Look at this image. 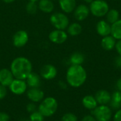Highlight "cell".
I'll return each mask as SVG.
<instances>
[{
	"instance_id": "9a60e30c",
	"label": "cell",
	"mask_w": 121,
	"mask_h": 121,
	"mask_svg": "<svg viewBox=\"0 0 121 121\" xmlns=\"http://www.w3.org/2000/svg\"><path fill=\"white\" fill-rule=\"evenodd\" d=\"M94 97L99 105H108L111 102V94L106 90L101 89L96 93Z\"/></svg>"
},
{
	"instance_id": "e575fe53",
	"label": "cell",
	"mask_w": 121,
	"mask_h": 121,
	"mask_svg": "<svg viewBox=\"0 0 121 121\" xmlns=\"http://www.w3.org/2000/svg\"><path fill=\"white\" fill-rule=\"evenodd\" d=\"M82 121H96V120L92 115H86L82 118Z\"/></svg>"
},
{
	"instance_id": "ac0fdd59",
	"label": "cell",
	"mask_w": 121,
	"mask_h": 121,
	"mask_svg": "<svg viewBox=\"0 0 121 121\" xmlns=\"http://www.w3.org/2000/svg\"><path fill=\"white\" fill-rule=\"evenodd\" d=\"M116 40L111 35L103 37L101 42L102 48L106 51H110L114 49L116 47Z\"/></svg>"
},
{
	"instance_id": "d590c367",
	"label": "cell",
	"mask_w": 121,
	"mask_h": 121,
	"mask_svg": "<svg viewBox=\"0 0 121 121\" xmlns=\"http://www.w3.org/2000/svg\"><path fill=\"white\" fill-rule=\"evenodd\" d=\"M116 87H117L118 91L121 92V77L119 78L116 82Z\"/></svg>"
},
{
	"instance_id": "484cf974",
	"label": "cell",
	"mask_w": 121,
	"mask_h": 121,
	"mask_svg": "<svg viewBox=\"0 0 121 121\" xmlns=\"http://www.w3.org/2000/svg\"><path fill=\"white\" fill-rule=\"evenodd\" d=\"M26 10L27 11L28 13L29 14H35L37 13L38 10V4H36V2L35 1H29L26 6Z\"/></svg>"
},
{
	"instance_id": "277c9868",
	"label": "cell",
	"mask_w": 121,
	"mask_h": 121,
	"mask_svg": "<svg viewBox=\"0 0 121 121\" xmlns=\"http://www.w3.org/2000/svg\"><path fill=\"white\" fill-rule=\"evenodd\" d=\"M89 8L90 13L96 17L105 16L110 9L108 3L104 0H94Z\"/></svg>"
},
{
	"instance_id": "52a82bcc",
	"label": "cell",
	"mask_w": 121,
	"mask_h": 121,
	"mask_svg": "<svg viewBox=\"0 0 121 121\" xmlns=\"http://www.w3.org/2000/svg\"><path fill=\"white\" fill-rule=\"evenodd\" d=\"M28 40L29 36L28 33L26 30H20L14 33L12 38V43L16 48H20L25 46L28 42Z\"/></svg>"
},
{
	"instance_id": "5bb4252c",
	"label": "cell",
	"mask_w": 121,
	"mask_h": 121,
	"mask_svg": "<svg viewBox=\"0 0 121 121\" xmlns=\"http://www.w3.org/2000/svg\"><path fill=\"white\" fill-rule=\"evenodd\" d=\"M14 77L11 71L6 68L0 69V84L6 87H9L14 79Z\"/></svg>"
},
{
	"instance_id": "f35d334b",
	"label": "cell",
	"mask_w": 121,
	"mask_h": 121,
	"mask_svg": "<svg viewBox=\"0 0 121 121\" xmlns=\"http://www.w3.org/2000/svg\"><path fill=\"white\" fill-rule=\"evenodd\" d=\"M83 1H84V2H86V3H87V4H91L94 0H83Z\"/></svg>"
},
{
	"instance_id": "1f68e13d",
	"label": "cell",
	"mask_w": 121,
	"mask_h": 121,
	"mask_svg": "<svg viewBox=\"0 0 121 121\" xmlns=\"http://www.w3.org/2000/svg\"><path fill=\"white\" fill-rule=\"evenodd\" d=\"M114 65L117 68L121 69V56L118 55L117 56L114 60Z\"/></svg>"
},
{
	"instance_id": "cb8c5ba5",
	"label": "cell",
	"mask_w": 121,
	"mask_h": 121,
	"mask_svg": "<svg viewBox=\"0 0 121 121\" xmlns=\"http://www.w3.org/2000/svg\"><path fill=\"white\" fill-rule=\"evenodd\" d=\"M106 16V21L108 23H109L111 25H112L113 23H114L115 22H116L117 21H118L120 19L119 18H120L119 11L115 9H109L108 11L107 12Z\"/></svg>"
},
{
	"instance_id": "ffe728a7",
	"label": "cell",
	"mask_w": 121,
	"mask_h": 121,
	"mask_svg": "<svg viewBox=\"0 0 121 121\" xmlns=\"http://www.w3.org/2000/svg\"><path fill=\"white\" fill-rule=\"evenodd\" d=\"M82 105L83 106L90 111L94 110L95 108L97 107V106L99 105L95 97L94 96L91 95H86L85 96L82 101Z\"/></svg>"
},
{
	"instance_id": "7c38bea8",
	"label": "cell",
	"mask_w": 121,
	"mask_h": 121,
	"mask_svg": "<svg viewBox=\"0 0 121 121\" xmlns=\"http://www.w3.org/2000/svg\"><path fill=\"white\" fill-rule=\"evenodd\" d=\"M26 95L28 99L33 103L40 102L45 96L44 92L39 88H30L26 91Z\"/></svg>"
},
{
	"instance_id": "8992f818",
	"label": "cell",
	"mask_w": 121,
	"mask_h": 121,
	"mask_svg": "<svg viewBox=\"0 0 121 121\" xmlns=\"http://www.w3.org/2000/svg\"><path fill=\"white\" fill-rule=\"evenodd\" d=\"M50 21L55 29L59 30H65L69 24V20L67 16L61 12L52 13L50 18Z\"/></svg>"
},
{
	"instance_id": "ab89813d",
	"label": "cell",
	"mask_w": 121,
	"mask_h": 121,
	"mask_svg": "<svg viewBox=\"0 0 121 121\" xmlns=\"http://www.w3.org/2000/svg\"><path fill=\"white\" fill-rule=\"evenodd\" d=\"M29 1H35V2H37V1H38L39 0H29Z\"/></svg>"
},
{
	"instance_id": "e0dca14e",
	"label": "cell",
	"mask_w": 121,
	"mask_h": 121,
	"mask_svg": "<svg viewBox=\"0 0 121 121\" xmlns=\"http://www.w3.org/2000/svg\"><path fill=\"white\" fill-rule=\"evenodd\" d=\"M26 84L30 88H39L41 84L40 76L35 72H31L26 79Z\"/></svg>"
},
{
	"instance_id": "d4e9b609",
	"label": "cell",
	"mask_w": 121,
	"mask_h": 121,
	"mask_svg": "<svg viewBox=\"0 0 121 121\" xmlns=\"http://www.w3.org/2000/svg\"><path fill=\"white\" fill-rule=\"evenodd\" d=\"M116 40H121V19L111 25V34Z\"/></svg>"
},
{
	"instance_id": "4fadbf2b",
	"label": "cell",
	"mask_w": 121,
	"mask_h": 121,
	"mask_svg": "<svg viewBox=\"0 0 121 121\" xmlns=\"http://www.w3.org/2000/svg\"><path fill=\"white\" fill-rule=\"evenodd\" d=\"M96 30L100 36L105 37L111 34V25L105 20H101L96 23Z\"/></svg>"
},
{
	"instance_id": "4dcf8cb0",
	"label": "cell",
	"mask_w": 121,
	"mask_h": 121,
	"mask_svg": "<svg viewBox=\"0 0 121 121\" xmlns=\"http://www.w3.org/2000/svg\"><path fill=\"white\" fill-rule=\"evenodd\" d=\"M10 116L8 113L4 112H0V121H9Z\"/></svg>"
},
{
	"instance_id": "3957f363",
	"label": "cell",
	"mask_w": 121,
	"mask_h": 121,
	"mask_svg": "<svg viewBox=\"0 0 121 121\" xmlns=\"http://www.w3.org/2000/svg\"><path fill=\"white\" fill-rule=\"evenodd\" d=\"M58 103L54 97H47L43 99L38 106V111L45 117H50L53 116L57 111Z\"/></svg>"
},
{
	"instance_id": "8d00e7d4",
	"label": "cell",
	"mask_w": 121,
	"mask_h": 121,
	"mask_svg": "<svg viewBox=\"0 0 121 121\" xmlns=\"http://www.w3.org/2000/svg\"><path fill=\"white\" fill-rule=\"evenodd\" d=\"M59 85H60V86L62 89H66V88H67V84H66L64 82H62V81L59 82Z\"/></svg>"
},
{
	"instance_id": "ba28073f",
	"label": "cell",
	"mask_w": 121,
	"mask_h": 121,
	"mask_svg": "<svg viewBox=\"0 0 121 121\" xmlns=\"http://www.w3.org/2000/svg\"><path fill=\"white\" fill-rule=\"evenodd\" d=\"M10 91L16 95H21L27 91L28 85L26 80L14 79L9 86Z\"/></svg>"
},
{
	"instance_id": "7a4b0ae2",
	"label": "cell",
	"mask_w": 121,
	"mask_h": 121,
	"mask_svg": "<svg viewBox=\"0 0 121 121\" xmlns=\"http://www.w3.org/2000/svg\"><path fill=\"white\" fill-rule=\"evenodd\" d=\"M87 73L82 65H72L67 70L66 81L72 87L78 88L82 86L86 81Z\"/></svg>"
},
{
	"instance_id": "836d02e7",
	"label": "cell",
	"mask_w": 121,
	"mask_h": 121,
	"mask_svg": "<svg viewBox=\"0 0 121 121\" xmlns=\"http://www.w3.org/2000/svg\"><path fill=\"white\" fill-rule=\"evenodd\" d=\"M118 55L121 56V40H118V41H116V47H115Z\"/></svg>"
},
{
	"instance_id": "d6986e66",
	"label": "cell",
	"mask_w": 121,
	"mask_h": 121,
	"mask_svg": "<svg viewBox=\"0 0 121 121\" xmlns=\"http://www.w3.org/2000/svg\"><path fill=\"white\" fill-rule=\"evenodd\" d=\"M38 9L45 13H52L55 9V5L51 0H39L38 4Z\"/></svg>"
},
{
	"instance_id": "7402d4cb",
	"label": "cell",
	"mask_w": 121,
	"mask_h": 121,
	"mask_svg": "<svg viewBox=\"0 0 121 121\" xmlns=\"http://www.w3.org/2000/svg\"><path fill=\"white\" fill-rule=\"evenodd\" d=\"M85 60L84 54L79 52H75L72 53L69 57V62L73 65H82Z\"/></svg>"
},
{
	"instance_id": "f1b7e54d",
	"label": "cell",
	"mask_w": 121,
	"mask_h": 121,
	"mask_svg": "<svg viewBox=\"0 0 121 121\" xmlns=\"http://www.w3.org/2000/svg\"><path fill=\"white\" fill-rule=\"evenodd\" d=\"M6 94H7L6 87L0 84V100L4 99L6 97Z\"/></svg>"
},
{
	"instance_id": "9c48e42d",
	"label": "cell",
	"mask_w": 121,
	"mask_h": 121,
	"mask_svg": "<svg viewBox=\"0 0 121 121\" xmlns=\"http://www.w3.org/2000/svg\"><path fill=\"white\" fill-rule=\"evenodd\" d=\"M48 38L49 40L55 44H62L67 41L68 34L65 31V30L55 29L49 33Z\"/></svg>"
},
{
	"instance_id": "2e32d148",
	"label": "cell",
	"mask_w": 121,
	"mask_h": 121,
	"mask_svg": "<svg viewBox=\"0 0 121 121\" xmlns=\"http://www.w3.org/2000/svg\"><path fill=\"white\" fill-rule=\"evenodd\" d=\"M59 5L64 13H70L75 9L77 1L76 0H59Z\"/></svg>"
},
{
	"instance_id": "d6a6232c",
	"label": "cell",
	"mask_w": 121,
	"mask_h": 121,
	"mask_svg": "<svg viewBox=\"0 0 121 121\" xmlns=\"http://www.w3.org/2000/svg\"><path fill=\"white\" fill-rule=\"evenodd\" d=\"M113 121H121V108L118 110L113 116Z\"/></svg>"
},
{
	"instance_id": "83f0119b",
	"label": "cell",
	"mask_w": 121,
	"mask_h": 121,
	"mask_svg": "<svg viewBox=\"0 0 121 121\" xmlns=\"http://www.w3.org/2000/svg\"><path fill=\"white\" fill-rule=\"evenodd\" d=\"M62 121H78L77 116L72 113H67L62 117Z\"/></svg>"
},
{
	"instance_id": "8fae6325",
	"label": "cell",
	"mask_w": 121,
	"mask_h": 121,
	"mask_svg": "<svg viewBox=\"0 0 121 121\" xmlns=\"http://www.w3.org/2000/svg\"><path fill=\"white\" fill-rule=\"evenodd\" d=\"M74 16L78 21H82L87 18L90 13L89 8L86 4H79L74 10Z\"/></svg>"
},
{
	"instance_id": "6da1fadb",
	"label": "cell",
	"mask_w": 121,
	"mask_h": 121,
	"mask_svg": "<svg viewBox=\"0 0 121 121\" xmlns=\"http://www.w3.org/2000/svg\"><path fill=\"white\" fill-rule=\"evenodd\" d=\"M33 66L31 62L25 57H18L15 58L11 64L10 70L15 79H23L28 77L32 72Z\"/></svg>"
},
{
	"instance_id": "44dd1931",
	"label": "cell",
	"mask_w": 121,
	"mask_h": 121,
	"mask_svg": "<svg viewBox=\"0 0 121 121\" xmlns=\"http://www.w3.org/2000/svg\"><path fill=\"white\" fill-rule=\"evenodd\" d=\"M110 107L114 110H119L121 108V92L116 91L111 94V99L110 102Z\"/></svg>"
},
{
	"instance_id": "30bf717a",
	"label": "cell",
	"mask_w": 121,
	"mask_h": 121,
	"mask_svg": "<svg viewBox=\"0 0 121 121\" xmlns=\"http://www.w3.org/2000/svg\"><path fill=\"white\" fill-rule=\"evenodd\" d=\"M40 74L42 78L46 80H51L56 77L57 74V68L50 64L43 65L40 71Z\"/></svg>"
},
{
	"instance_id": "5b68a950",
	"label": "cell",
	"mask_w": 121,
	"mask_h": 121,
	"mask_svg": "<svg viewBox=\"0 0 121 121\" xmlns=\"http://www.w3.org/2000/svg\"><path fill=\"white\" fill-rule=\"evenodd\" d=\"M91 115L96 121H110L112 118V111L108 105L97 106L91 111Z\"/></svg>"
},
{
	"instance_id": "4316f807",
	"label": "cell",
	"mask_w": 121,
	"mask_h": 121,
	"mask_svg": "<svg viewBox=\"0 0 121 121\" xmlns=\"http://www.w3.org/2000/svg\"><path fill=\"white\" fill-rule=\"evenodd\" d=\"M29 120L30 121H44L45 117L38 111H35L30 113Z\"/></svg>"
},
{
	"instance_id": "603a6c76",
	"label": "cell",
	"mask_w": 121,
	"mask_h": 121,
	"mask_svg": "<svg viewBox=\"0 0 121 121\" xmlns=\"http://www.w3.org/2000/svg\"><path fill=\"white\" fill-rule=\"evenodd\" d=\"M67 29V33L71 36H77L82 32V26L79 23H72L69 24Z\"/></svg>"
},
{
	"instance_id": "74e56055",
	"label": "cell",
	"mask_w": 121,
	"mask_h": 121,
	"mask_svg": "<svg viewBox=\"0 0 121 121\" xmlns=\"http://www.w3.org/2000/svg\"><path fill=\"white\" fill-rule=\"evenodd\" d=\"M4 2H5V3H7V4H10V3H12V2H13L15 0H2Z\"/></svg>"
},
{
	"instance_id": "60d3db41",
	"label": "cell",
	"mask_w": 121,
	"mask_h": 121,
	"mask_svg": "<svg viewBox=\"0 0 121 121\" xmlns=\"http://www.w3.org/2000/svg\"><path fill=\"white\" fill-rule=\"evenodd\" d=\"M51 1H55V0H51Z\"/></svg>"
},
{
	"instance_id": "f546056e",
	"label": "cell",
	"mask_w": 121,
	"mask_h": 121,
	"mask_svg": "<svg viewBox=\"0 0 121 121\" xmlns=\"http://www.w3.org/2000/svg\"><path fill=\"white\" fill-rule=\"evenodd\" d=\"M26 110L28 111V112H29V113H31L37 111L36 110V106L33 102L32 103H30V104H27V106H26Z\"/></svg>"
}]
</instances>
